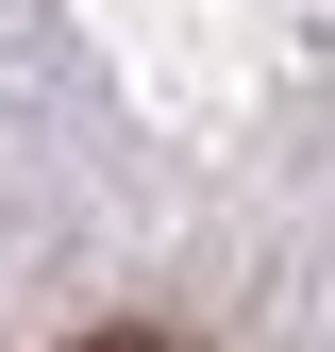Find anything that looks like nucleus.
<instances>
[{"label":"nucleus","mask_w":335,"mask_h":352,"mask_svg":"<svg viewBox=\"0 0 335 352\" xmlns=\"http://www.w3.org/2000/svg\"><path fill=\"white\" fill-rule=\"evenodd\" d=\"M67 352H185V336H151V319H117V336H67Z\"/></svg>","instance_id":"nucleus-1"}]
</instances>
